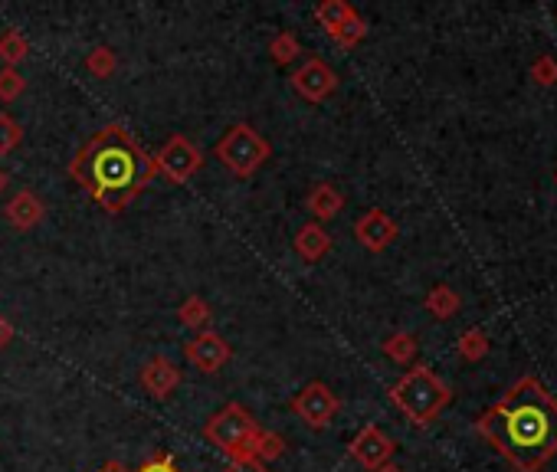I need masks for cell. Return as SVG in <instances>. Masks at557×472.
Here are the masks:
<instances>
[{"instance_id": "6da1fadb", "label": "cell", "mask_w": 557, "mask_h": 472, "mask_svg": "<svg viewBox=\"0 0 557 472\" xmlns=\"http://www.w3.org/2000/svg\"><path fill=\"white\" fill-rule=\"evenodd\" d=\"M479 433L515 469L538 472L557 453V400L525 377L479 420Z\"/></svg>"}, {"instance_id": "7a4b0ae2", "label": "cell", "mask_w": 557, "mask_h": 472, "mask_svg": "<svg viewBox=\"0 0 557 472\" xmlns=\"http://www.w3.org/2000/svg\"><path fill=\"white\" fill-rule=\"evenodd\" d=\"M69 177L102 210L122 214L141 191L154 184L158 168L148 151L125 132V125L115 122L79 148V155L69 161Z\"/></svg>"}, {"instance_id": "3957f363", "label": "cell", "mask_w": 557, "mask_h": 472, "mask_svg": "<svg viewBox=\"0 0 557 472\" xmlns=\"http://www.w3.org/2000/svg\"><path fill=\"white\" fill-rule=\"evenodd\" d=\"M390 397H394V404L400 407V413H404L407 420L413 423H430L436 413H440L446 404H449V387L436 377L430 368H410L400 381L394 384V391H390Z\"/></svg>"}, {"instance_id": "277c9868", "label": "cell", "mask_w": 557, "mask_h": 472, "mask_svg": "<svg viewBox=\"0 0 557 472\" xmlns=\"http://www.w3.org/2000/svg\"><path fill=\"white\" fill-rule=\"evenodd\" d=\"M269 155H272L269 141L246 122L233 125L230 132L217 141V158L227 164L236 177H253L269 161Z\"/></svg>"}, {"instance_id": "5b68a950", "label": "cell", "mask_w": 557, "mask_h": 472, "mask_svg": "<svg viewBox=\"0 0 557 472\" xmlns=\"http://www.w3.org/2000/svg\"><path fill=\"white\" fill-rule=\"evenodd\" d=\"M256 420H253V413L240 407V404H227L223 410H217L213 417L204 423V436L213 443V446H220L223 453H227L230 459L236 456H243L246 450V443L253 440V433H256Z\"/></svg>"}, {"instance_id": "8992f818", "label": "cell", "mask_w": 557, "mask_h": 472, "mask_svg": "<svg viewBox=\"0 0 557 472\" xmlns=\"http://www.w3.org/2000/svg\"><path fill=\"white\" fill-rule=\"evenodd\" d=\"M200 164H204V155L184 135H171L168 145L161 148V155L154 158V168H158L161 177H168L171 184H187L200 171Z\"/></svg>"}, {"instance_id": "52a82bcc", "label": "cell", "mask_w": 557, "mask_h": 472, "mask_svg": "<svg viewBox=\"0 0 557 472\" xmlns=\"http://www.w3.org/2000/svg\"><path fill=\"white\" fill-rule=\"evenodd\" d=\"M289 86L299 92V96L305 102H325L331 92L338 89V76H335V69H331L325 59H305V63L295 69L292 79H289Z\"/></svg>"}, {"instance_id": "ba28073f", "label": "cell", "mask_w": 557, "mask_h": 472, "mask_svg": "<svg viewBox=\"0 0 557 472\" xmlns=\"http://www.w3.org/2000/svg\"><path fill=\"white\" fill-rule=\"evenodd\" d=\"M292 410L299 413V420H305L308 427H315V430H322L331 423V417L338 413V397L331 394V387L328 384H305L299 394H295L292 400Z\"/></svg>"}, {"instance_id": "9c48e42d", "label": "cell", "mask_w": 557, "mask_h": 472, "mask_svg": "<svg viewBox=\"0 0 557 472\" xmlns=\"http://www.w3.org/2000/svg\"><path fill=\"white\" fill-rule=\"evenodd\" d=\"M348 453L358 459V463L364 466V469H381V466H387L390 463V456H394V440H390V436L381 430V427H364L358 436H354L351 440V446H348Z\"/></svg>"}, {"instance_id": "30bf717a", "label": "cell", "mask_w": 557, "mask_h": 472, "mask_svg": "<svg viewBox=\"0 0 557 472\" xmlns=\"http://www.w3.org/2000/svg\"><path fill=\"white\" fill-rule=\"evenodd\" d=\"M184 354H187V361H191L194 368L204 371V374L220 371L223 364H227V361L233 358L230 345H227V341H223V335H217V332H200V335H194L191 341H187Z\"/></svg>"}, {"instance_id": "8fae6325", "label": "cell", "mask_w": 557, "mask_h": 472, "mask_svg": "<svg viewBox=\"0 0 557 472\" xmlns=\"http://www.w3.org/2000/svg\"><path fill=\"white\" fill-rule=\"evenodd\" d=\"M354 236H358V243L364 250L381 253L397 240V223L390 220L384 210H367V214L354 223Z\"/></svg>"}, {"instance_id": "7c38bea8", "label": "cell", "mask_w": 557, "mask_h": 472, "mask_svg": "<svg viewBox=\"0 0 557 472\" xmlns=\"http://www.w3.org/2000/svg\"><path fill=\"white\" fill-rule=\"evenodd\" d=\"M181 384V371H177V364L168 358H151L145 368H141V387L151 394V397H171L174 387Z\"/></svg>"}, {"instance_id": "4fadbf2b", "label": "cell", "mask_w": 557, "mask_h": 472, "mask_svg": "<svg viewBox=\"0 0 557 472\" xmlns=\"http://www.w3.org/2000/svg\"><path fill=\"white\" fill-rule=\"evenodd\" d=\"M4 214H7V220H10V227L30 230V227H37V223L43 220L46 207H43V200H40L37 194H33V191H20V194L4 207Z\"/></svg>"}, {"instance_id": "5bb4252c", "label": "cell", "mask_w": 557, "mask_h": 472, "mask_svg": "<svg viewBox=\"0 0 557 472\" xmlns=\"http://www.w3.org/2000/svg\"><path fill=\"white\" fill-rule=\"evenodd\" d=\"M328 250H331V233L322 223H305V227L295 233V253L308 259V263H318Z\"/></svg>"}, {"instance_id": "9a60e30c", "label": "cell", "mask_w": 557, "mask_h": 472, "mask_svg": "<svg viewBox=\"0 0 557 472\" xmlns=\"http://www.w3.org/2000/svg\"><path fill=\"white\" fill-rule=\"evenodd\" d=\"M305 204H308V210H312L315 223H328V220H335V217L341 214V207H345V197H341L338 187H331V184H315Z\"/></svg>"}, {"instance_id": "2e32d148", "label": "cell", "mask_w": 557, "mask_h": 472, "mask_svg": "<svg viewBox=\"0 0 557 472\" xmlns=\"http://www.w3.org/2000/svg\"><path fill=\"white\" fill-rule=\"evenodd\" d=\"M282 453H286V440L272 430H256L253 440L246 443V450H243V456H253L259 463H272V459H279Z\"/></svg>"}, {"instance_id": "e0dca14e", "label": "cell", "mask_w": 557, "mask_h": 472, "mask_svg": "<svg viewBox=\"0 0 557 472\" xmlns=\"http://www.w3.org/2000/svg\"><path fill=\"white\" fill-rule=\"evenodd\" d=\"M351 17H354V7L345 4V0H325V4L315 7V20L322 23V30L328 33V37H335Z\"/></svg>"}, {"instance_id": "ac0fdd59", "label": "cell", "mask_w": 557, "mask_h": 472, "mask_svg": "<svg viewBox=\"0 0 557 472\" xmlns=\"http://www.w3.org/2000/svg\"><path fill=\"white\" fill-rule=\"evenodd\" d=\"M27 53H30V43L20 30H7L4 37H0V63L4 66L17 69V63H23Z\"/></svg>"}, {"instance_id": "d6986e66", "label": "cell", "mask_w": 557, "mask_h": 472, "mask_svg": "<svg viewBox=\"0 0 557 472\" xmlns=\"http://www.w3.org/2000/svg\"><path fill=\"white\" fill-rule=\"evenodd\" d=\"M269 53H272V59H276L279 66H289L292 59L302 56V43H299V37H295L292 30H282V33H276V37H272Z\"/></svg>"}, {"instance_id": "ffe728a7", "label": "cell", "mask_w": 557, "mask_h": 472, "mask_svg": "<svg viewBox=\"0 0 557 472\" xmlns=\"http://www.w3.org/2000/svg\"><path fill=\"white\" fill-rule=\"evenodd\" d=\"M210 305L200 299V295H191L187 302H181V309H177V318H181V325L187 328H204L210 322Z\"/></svg>"}, {"instance_id": "44dd1931", "label": "cell", "mask_w": 557, "mask_h": 472, "mask_svg": "<svg viewBox=\"0 0 557 472\" xmlns=\"http://www.w3.org/2000/svg\"><path fill=\"white\" fill-rule=\"evenodd\" d=\"M426 309H430L436 318H449L459 309V295L449 286H436L430 295H426Z\"/></svg>"}, {"instance_id": "7402d4cb", "label": "cell", "mask_w": 557, "mask_h": 472, "mask_svg": "<svg viewBox=\"0 0 557 472\" xmlns=\"http://www.w3.org/2000/svg\"><path fill=\"white\" fill-rule=\"evenodd\" d=\"M115 66H118V59H115V50H109V46H96V50L86 56V69L99 79H109L115 73Z\"/></svg>"}, {"instance_id": "603a6c76", "label": "cell", "mask_w": 557, "mask_h": 472, "mask_svg": "<svg viewBox=\"0 0 557 472\" xmlns=\"http://www.w3.org/2000/svg\"><path fill=\"white\" fill-rule=\"evenodd\" d=\"M23 141V128L14 115H7V112H0V158L10 155L17 145Z\"/></svg>"}, {"instance_id": "cb8c5ba5", "label": "cell", "mask_w": 557, "mask_h": 472, "mask_svg": "<svg viewBox=\"0 0 557 472\" xmlns=\"http://www.w3.org/2000/svg\"><path fill=\"white\" fill-rule=\"evenodd\" d=\"M384 354L390 361H400V364H407L413 354H417V341H413V335H390L387 341H384Z\"/></svg>"}, {"instance_id": "d4e9b609", "label": "cell", "mask_w": 557, "mask_h": 472, "mask_svg": "<svg viewBox=\"0 0 557 472\" xmlns=\"http://www.w3.org/2000/svg\"><path fill=\"white\" fill-rule=\"evenodd\" d=\"M23 89H27V79H23L17 69L10 66H0V102H14L23 96Z\"/></svg>"}, {"instance_id": "484cf974", "label": "cell", "mask_w": 557, "mask_h": 472, "mask_svg": "<svg viewBox=\"0 0 557 472\" xmlns=\"http://www.w3.org/2000/svg\"><path fill=\"white\" fill-rule=\"evenodd\" d=\"M364 33H367V23H364L358 14H354V17H351V20L345 23V27H341L331 40L341 43V46H358V43L364 40Z\"/></svg>"}, {"instance_id": "4316f807", "label": "cell", "mask_w": 557, "mask_h": 472, "mask_svg": "<svg viewBox=\"0 0 557 472\" xmlns=\"http://www.w3.org/2000/svg\"><path fill=\"white\" fill-rule=\"evenodd\" d=\"M485 348H489V341H485V335H482V332H469L466 338L459 341V351L466 354V358H472V361L482 358Z\"/></svg>"}, {"instance_id": "83f0119b", "label": "cell", "mask_w": 557, "mask_h": 472, "mask_svg": "<svg viewBox=\"0 0 557 472\" xmlns=\"http://www.w3.org/2000/svg\"><path fill=\"white\" fill-rule=\"evenodd\" d=\"M138 472H177V463L171 453H158V456L145 459V463L138 466Z\"/></svg>"}, {"instance_id": "f1b7e54d", "label": "cell", "mask_w": 557, "mask_h": 472, "mask_svg": "<svg viewBox=\"0 0 557 472\" xmlns=\"http://www.w3.org/2000/svg\"><path fill=\"white\" fill-rule=\"evenodd\" d=\"M223 472H269V469H266V463H259V459H253V456H236V459H230Z\"/></svg>"}, {"instance_id": "f546056e", "label": "cell", "mask_w": 557, "mask_h": 472, "mask_svg": "<svg viewBox=\"0 0 557 472\" xmlns=\"http://www.w3.org/2000/svg\"><path fill=\"white\" fill-rule=\"evenodd\" d=\"M535 79L544 82V86H551V82H557V63L551 56H541L535 63Z\"/></svg>"}, {"instance_id": "4dcf8cb0", "label": "cell", "mask_w": 557, "mask_h": 472, "mask_svg": "<svg viewBox=\"0 0 557 472\" xmlns=\"http://www.w3.org/2000/svg\"><path fill=\"white\" fill-rule=\"evenodd\" d=\"M10 341H14V325H10L4 315H0V348H7Z\"/></svg>"}, {"instance_id": "1f68e13d", "label": "cell", "mask_w": 557, "mask_h": 472, "mask_svg": "<svg viewBox=\"0 0 557 472\" xmlns=\"http://www.w3.org/2000/svg\"><path fill=\"white\" fill-rule=\"evenodd\" d=\"M96 472H128V469H125L122 463H105V466H99Z\"/></svg>"}, {"instance_id": "d6a6232c", "label": "cell", "mask_w": 557, "mask_h": 472, "mask_svg": "<svg viewBox=\"0 0 557 472\" xmlns=\"http://www.w3.org/2000/svg\"><path fill=\"white\" fill-rule=\"evenodd\" d=\"M374 472H404L400 466H394V463H387V466H381V469H374Z\"/></svg>"}, {"instance_id": "836d02e7", "label": "cell", "mask_w": 557, "mask_h": 472, "mask_svg": "<svg viewBox=\"0 0 557 472\" xmlns=\"http://www.w3.org/2000/svg\"><path fill=\"white\" fill-rule=\"evenodd\" d=\"M7 181H10V177H7V171L0 168V191H4V187H7Z\"/></svg>"}]
</instances>
